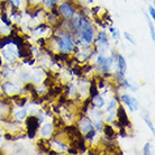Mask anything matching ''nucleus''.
<instances>
[{
  "instance_id": "obj_1",
  "label": "nucleus",
  "mask_w": 155,
  "mask_h": 155,
  "mask_svg": "<svg viewBox=\"0 0 155 155\" xmlns=\"http://www.w3.org/2000/svg\"><path fill=\"white\" fill-rule=\"evenodd\" d=\"M77 28L80 29L81 31V36L82 38L84 39L87 43H91L93 39V36H94V33H93V28L91 26V24L88 21L87 19H80L79 23L77 25Z\"/></svg>"
},
{
  "instance_id": "obj_2",
  "label": "nucleus",
  "mask_w": 155,
  "mask_h": 155,
  "mask_svg": "<svg viewBox=\"0 0 155 155\" xmlns=\"http://www.w3.org/2000/svg\"><path fill=\"white\" fill-rule=\"evenodd\" d=\"M26 125H27V135L29 138H33L36 134L37 128L39 127V120L36 116H29L26 118Z\"/></svg>"
},
{
  "instance_id": "obj_3",
  "label": "nucleus",
  "mask_w": 155,
  "mask_h": 155,
  "mask_svg": "<svg viewBox=\"0 0 155 155\" xmlns=\"http://www.w3.org/2000/svg\"><path fill=\"white\" fill-rule=\"evenodd\" d=\"M58 41L60 50L62 51V52H66L68 53V52L73 50L74 42L70 35H62L60 38H58Z\"/></svg>"
},
{
  "instance_id": "obj_4",
  "label": "nucleus",
  "mask_w": 155,
  "mask_h": 155,
  "mask_svg": "<svg viewBox=\"0 0 155 155\" xmlns=\"http://www.w3.org/2000/svg\"><path fill=\"white\" fill-rule=\"evenodd\" d=\"M117 118H118V121H119V124L123 126V127H130V121L128 119V116L126 111H125L124 107H121L119 106L118 109H117Z\"/></svg>"
},
{
  "instance_id": "obj_5",
  "label": "nucleus",
  "mask_w": 155,
  "mask_h": 155,
  "mask_svg": "<svg viewBox=\"0 0 155 155\" xmlns=\"http://www.w3.org/2000/svg\"><path fill=\"white\" fill-rule=\"evenodd\" d=\"M58 12H60V14H61L64 18H66V19H71L74 15L73 7H72L69 2H64V4L61 5L60 8H58Z\"/></svg>"
},
{
  "instance_id": "obj_6",
  "label": "nucleus",
  "mask_w": 155,
  "mask_h": 155,
  "mask_svg": "<svg viewBox=\"0 0 155 155\" xmlns=\"http://www.w3.org/2000/svg\"><path fill=\"white\" fill-rule=\"evenodd\" d=\"M121 101H123L126 106H128L129 109L133 110V111L138 109V101L136 100L135 98L129 97L128 94H123V96H121Z\"/></svg>"
},
{
  "instance_id": "obj_7",
  "label": "nucleus",
  "mask_w": 155,
  "mask_h": 155,
  "mask_svg": "<svg viewBox=\"0 0 155 155\" xmlns=\"http://www.w3.org/2000/svg\"><path fill=\"white\" fill-rule=\"evenodd\" d=\"M91 129H93V125L91 123V120L88 117H82L80 119V130L83 133H88Z\"/></svg>"
},
{
  "instance_id": "obj_8",
  "label": "nucleus",
  "mask_w": 155,
  "mask_h": 155,
  "mask_svg": "<svg viewBox=\"0 0 155 155\" xmlns=\"http://www.w3.org/2000/svg\"><path fill=\"white\" fill-rule=\"evenodd\" d=\"M52 132H53V126L51 124L44 125L42 127V129H41V133H42L43 137H48V136L52 134Z\"/></svg>"
},
{
  "instance_id": "obj_9",
  "label": "nucleus",
  "mask_w": 155,
  "mask_h": 155,
  "mask_svg": "<svg viewBox=\"0 0 155 155\" xmlns=\"http://www.w3.org/2000/svg\"><path fill=\"white\" fill-rule=\"evenodd\" d=\"M104 133H105V135L107 136L108 138H114L115 135H116L115 129H114L110 125H105V126H104Z\"/></svg>"
},
{
  "instance_id": "obj_10",
  "label": "nucleus",
  "mask_w": 155,
  "mask_h": 155,
  "mask_svg": "<svg viewBox=\"0 0 155 155\" xmlns=\"http://www.w3.org/2000/svg\"><path fill=\"white\" fill-rule=\"evenodd\" d=\"M117 58H118V68H119V71L120 72H123V73H125L126 70H127L126 61H125V58H123L121 55H117Z\"/></svg>"
},
{
  "instance_id": "obj_11",
  "label": "nucleus",
  "mask_w": 155,
  "mask_h": 155,
  "mask_svg": "<svg viewBox=\"0 0 155 155\" xmlns=\"http://www.w3.org/2000/svg\"><path fill=\"white\" fill-rule=\"evenodd\" d=\"M16 85L15 84H12V82H6L4 84V90H5V92H7L8 94H12V93L16 92Z\"/></svg>"
},
{
  "instance_id": "obj_12",
  "label": "nucleus",
  "mask_w": 155,
  "mask_h": 155,
  "mask_svg": "<svg viewBox=\"0 0 155 155\" xmlns=\"http://www.w3.org/2000/svg\"><path fill=\"white\" fill-rule=\"evenodd\" d=\"M93 99H94V104H93V107H96V108H102L104 107V105H105V101H104V99L98 94V96H96V97H93Z\"/></svg>"
},
{
  "instance_id": "obj_13",
  "label": "nucleus",
  "mask_w": 155,
  "mask_h": 155,
  "mask_svg": "<svg viewBox=\"0 0 155 155\" xmlns=\"http://www.w3.org/2000/svg\"><path fill=\"white\" fill-rule=\"evenodd\" d=\"M5 55H6V58L7 60H14L16 56V51L14 50V48H12V47H8V50L6 51V53H5Z\"/></svg>"
},
{
  "instance_id": "obj_14",
  "label": "nucleus",
  "mask_w": 155,
  "mask_h": 155,
  "mask_svg": "<svg viewBox=\"0 0 155 155\" xmlns=\"http://www.w3.org/2000/svg\"><path fill=\"white\" fill-rule=\"evenodd\" d=\"M89 92H90V97H91V98L98 96V89H97V85H96V82H94V81L91 82V85H90Z\"/></svg>"
},
{
  "instance_id": "obj_15",
  "label": "nucleus",
  "mask_w": 155,
  "mask_h": 155,
  "mask_svg": "<svg viewBox=\"0 0 155 155\" xmlns=\"http://www.w3.org/2000/svg\"><path fill=\"white\" fill-rule=\"evenodd\" d=\"M26 116H27V111H26V110H20V111H17V113L15 114V118L19 120L26 118Z\"/></svg>"
},
{
  "instance_id": "obj_16",
  "label": "nucleus",
  "mask_w": 155,
  "mask_h": 155,
  "mask_svg": "<svg viewBox=\"0 0 155 155\" xmlns=\"http://www.w3.org/2000/svg\"><path fill=\"white\" fill-rule=\"evenodd\" d=\"M147 21H148V25H150V31H151V36H152V39L155 38V33H154V25L151 23V20L147 18Z\"/></svg>"
},
{
  "instance_id": "obj_17",
  "label": "nucleus",
  "mask_w": 155,
  "mask_h": 155,
  "mask_svg": "<svg viewBox=\"0 0 155 155\" xmlns=\"http://www.w3.org/2000/svg\"><path fill=\"white\" fill-rule=\"evenodd\" d=\"M85 134H87V140H92V138L96 136V132H94V130H92V129H91V130H89L88 133H85Z\"/></svg>"
},
{
  "instance_id": "obj_18",
  "label": "nucleus",
  "mask_w": 155,
  "mask_h": 155,
  "mask_svg": "<svg viewBox=\"0 0 155 155\" xmlns=\"http://www.w3.org/2000/svg\"><path fill=\"white\" fill-rule=\"evenodd\" d=\"M144 120H145V123H146V124H147V126L148 127H150V129H151L152 130V133H153V134H154V126H153V124H152V121L150 119H148V118H144Z\"/></svg>"
},
{
  "instance_id": "obj_19",
  "label": "nucleus",
  "mask_w": 155,
  "mask_h": 155,
  "mask_svg": "<svg viewBox=\"0 0 155 155\" xmlns=\"http://www.w3.org/2000/svg\"><path fill=\"white\" fill-rule=\"evenodd\" d=\"M54 121H55V126H56V127L64 126V123H63L62 118H54Z\"/></svg>"
},
{
  "instance_id": "obj_20",
  "label": "nucleus",
  "mask_w": 155,
  "mask_h": 155,
  "mask_svg": "<svg viewBox=\"0 0 155 155\" xmlns=\"http://www.w3.org/2000/svg\"><path fill=\"white\" fill-rule=\"evenodd\" d=\"M2 17H1V19H2V21H4L5 24H6V25H7V26H9V25H10V20L8 19L7 18V16H6V14H2Z\"/></svg>"
},
{
  "instance_id": "obj_21",
  "label": "nucleus",
  "mask_w": 155,
  "mask_h": 155,
  "mask_svg": "<svg viewBox=\"0 0 155 155\" xmlns=\"http://www.w3.org/2000/svg\"><path fill=\"white\" fill-rule=\"evenodd\" d=\"M148 12H150V15L152 16V19H155V10L153 6H150V7H148Z\"/></svg>"
},
{
  "instance_id": "obj_22",
  "label": "nucleus",
  "mask_w": 155,
  "mask_h": 155,
  "mask_svg": "<svg viewBox=\"0 0 155 155\" xmlns=\"http://www.w3.org/2000/svg\"><path fill=\"white\" fill-rule=\"evenodd\" d=\"M150 146H151V145H150V143H147L145 146H144V154L147 155V154H150V153H151V151H150Z\"/></svg>"
},
{
  "instance_id": "obj_23",
  "label": "nucleus",
  "mask_w": 155,
  "mask_h": 155,
  "mask_svg": "<svg viewBox=\"0 0 155 155\" xmlns=\"http://www.w3.org/2000/svg\"><path fill=\"white\" fill-rule=\"evenodd\" d=\"M124 35H125V37H126V39H127V41H129V42L132 43V44H134V45H135V41H134L132 37H130V35H129L128 33H125Z\"/></svg>"
},
{
  "instance_id": "obj_24",
  "label": "nucleus",
  "mask_w": 155,
  "mask_h": 155,
  "mask_svg": "<svg viewBox=\"0 0 155 155\" xmlns=\"http://www.w3.org/2000/svg\"><path fill=\"white\" fill-rule=\"evenodd\" d=\"M115 107H116V102H115V101H111V102H110V105H109V107L107 108V111H111Z\"/></svg>"
},
{
  "instance_id": "obj_25",
  "label": "nucleus",
  "mask_w": 155,
  "mask_h": 155,
  "mask_svg": "<svg viewBox=\"0 0 155 155\" xmlns=\"http://www.w3.org/2000/svg\"><path fill=\"white\" fill-rule=\"evenodd\" d=\"M78 148H75V147H72V148H69V153L70 154H78Z\"/></svg>"
},
{
  "instance_id": "obj_26",
  "label": "nucleus",
  "mask_w": 155,
  "mask_h": 155,
  "mask_svg": "<svg viewBox=\"0 0 155 155\" xmlns=\"http://www.w3.org/2000/svg\"><path fill=\"white\" fill-rule=\"evenodd\" d=\"M10 1L14 4V6H15V7H19V5H20L19 0H10Z\"/></svg>"
},
{
  "instance_id": "obj_27",
  "label": "nucleus",
  "mask_w": 155,
  "mask_h": 155,
  "mask_svg": "<svg viewBox=\"0 0 155 155\" xmlns=\"http://www.w3.org/2000/svg\"><path fill=\"white\" fill-rule=\"evenodd\" d=\"M58 0H50V5H55Z\"/></svg>"
},
{
  "instance_id": "obj_28",
  "label": "nucleus",
  "mask_w": 155,
  "mask_h": 155,
  "mask_svg": "<svg viewBox=\"0 0 155 155\" xmlns=\"http://www.w3.org/2000/svg\"><path fill=\"white\" fill-rule=\"evenodd\" d=\"M5 137H6V140H12V135H9V134L5 135Z\"/></svg>"
},
{
  "instance_id": "obj_29",
  "label": "nucleus",
  "mask_w": 155,
  "mask_h": 155,
  "mask_svg": "<svg viewBox=\"0 0 155 155\" xmlns=\"http://www.w3.org/2000/svg\"><path fill=\"white\" fill-rule=\"evenodd\" d=\"M0 66H1V58H0Z\"/></svg>"
},
{
  "instance_id": "obj_30",
  "label": "nucleus",
  "mask_w": 155,
  "mask_h": 155,
  "mask_svg": "<svg viewBox=\"0 0 155 155\" xmlns=\"http://www.w3.org/2000/svg\"><path fill=\"white\" fill-rule=\"evenodd\" d=\"M125 1H127V0H125Z\"/></svg>"
}]
</instances>
